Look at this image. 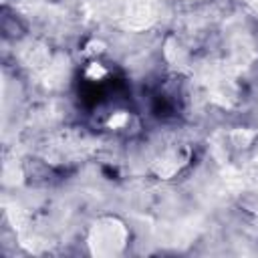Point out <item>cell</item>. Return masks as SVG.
Here are the masks:
<instances>
[{
    "label": "cell",
    "mask_w": 258,
    "mask_h": 258,
    "mask_svg": "<svg viewBox=\"0 0 258 258\" xmlns=\"http://www.w3.org/2000/svg\"><path fill=\"white\" fill-rule=\"evenodd\" d=\"M131 244V228L117 214L97 216L85 232L87 252L95 258H117L127 252Z\"/></svg>",
    "instance_id": "cell-1"
},
{
    "label": "cell",
    "mask_w": 258,
    "mask_h": 258,
    "mask_svg": "<svg viewBox=\"0 0 258 258\" xmlns=\"http://www.w3.org/2000/svg\"><path fill=\"white\" fill-rule=\"evenodd\" d=\"M189 161H191V149L181 143H171L151 159L149 171L153 177L161 181H169L177 177L189 165Z\"/></svg>",
    "instance_id": "cell-2"
},
{
    "label": "cell",
    "mask_w": 258,
    "mask_h": 258,
    "mask_svg": "<svg viewBox=\"0 0 258 258\" xmlns=\"http://www.w3.org/2000/svg\"><path fill=\"white\" fill-rule=\"evenodd\" d=\"M103 125L113 133H125L135 125V115L129 109H113L107 113Z\"/></svg>",
    "instance_id": "cell-3"
},
{
    "label": "cell",
    "mask_w": 258,
    "mask_h": 258,
    "mask_svg": "<svg viewBox=\"0 0 258 258\" xmlns=\"http://www.w3.org/2000/svg\"><path fill=\"white\" fill-rule=\"evenodd\" d=\"M165 56H167V60H169L173 67H185L187 60H189L187 48L181 44L179 38H173V36L167 38V42H165Z\"/></svg>",
    "instance_id": "cell-4"
},
{
    "label": "cell",
    "mask_w": 258,
    "mask_h": 258,
    "mask_svg": "<svg viewBox=\"0 0 258 258\" xmlns=\"http://www.w3.org/2000/svg\"><path fill=\"white\" fill-rule=\"evenodd\" d=\"M83 75H85V79L91 81V83H101V81H105L111 73H109V69H107L99 58H93V60H89V62L85 64Z\"/></svg>",
    "instance_id": "cell-5"
},
{
    "label": "cell",
    "mask_w": 258,
    "mask_h": 258,
    "mask_svg": "<svg viewBox=\"0 0 258 258\" xmlns=\"http://www.w3.org/2000/svg\"><path fill=\"white\" fill-rule=\"evenodd\" d=\"M256 137H258V133H256L254 129H250V127H236V129L230 133V139H232V143H234L238 149L250 147V145L256 141Z\"/></svg>",
    "instance_id": "cell-6"
},
{
    "label": "cell",
    "mask_w": 258,
    "mask_h": 258,
    "mask_svg": "<svg viewBox=\"0 0 258 258\" xmlns=\"http://www.w3.org/2000/svg\"><path fill=\"white\" fill-rule=\"evenodd\" d=\"M105 50H107V44H105L101 38H91V40H87V44L83 46V54H85L89 60L101 58V56L105 54Z\"/></svg>",
    "instance_id": "cell-7"
},
{
    "label": "cell",
    "mask_w": 258,
    "mask_h": 258,
    "mask_svg": "<svg viewBox=\"0 0 258 258\" xmlns=\"http://www.w3.org/2000/svg\"><path fill=\"white\" fill-rule=\"evenodd\" d=\"M238 2H242V4H244V6L258 18V0H238Z\"/></svg>",
    "instance_id": "cell-8"
},
{
    "label": "cell",
    "mask_w": 258,
    "mask_h": 258,
    "mask_svg": "<svg viewBox=\"0 0 258 258\" xmlns=\"http://www.w3.org/2000/svg\"><path fill=\"white\" fill-rule=\"evenodd\" d=\"M191 2H200V0H191Z\"/></svg>",
    "instance_id": "cell-9"
}]
</instances>
